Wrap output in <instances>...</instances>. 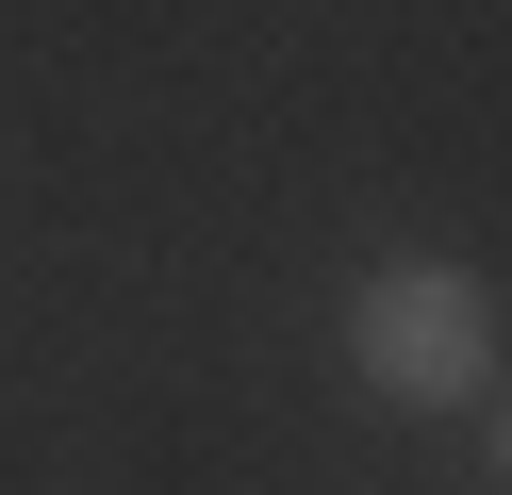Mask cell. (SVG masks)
<instances>
[{"mask_svg":"<svg viewBox=\"0 0 512 495\" xmlns=\"http://www.w3.org/2000/svg\"><path fill=\"white\" fill-rule=\"evenodd\" d=\"M347 363H364L380 396H413V413H446V396L496 380V297H479L463 264H380V281L347 297Z\"/></svg>","mask_w":512,"mask_h":495,"instance_id":"obj_1","label":"cell"}]
</instances>
